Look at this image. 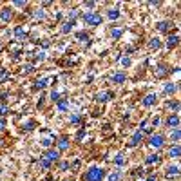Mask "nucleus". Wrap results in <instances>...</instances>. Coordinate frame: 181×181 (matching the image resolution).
Here are the masks:
<instances>
[{
  "label": "nucleus",
  "mask_w": 181,
  "mask_h": 181,
  "mask_svg": "<svg viewBox=\"0 0 181 181\" xmlns=\"http://www.w3.org/2000/svg\"><path fill=\"white\" fill-rule=\"evenodd\" d=\"M156 102H158L156 94H152V93H150V94H147L145 98H143V102H141V103H143V107H152V105H156Z\"/></svg>",
  "instance_id": "nucleus-7"
},
{
  "label": "nucleus",
  "mask_w": 181,
  "mask_h": 181,
  "mask_svg": "<svg viewBox=\"0 0 181 181\" xmlns=\"http://www.w3.org/2000/svg\"><path fill=\"white\" fill-rule=\"evenodd\" d=\"M69 169V161H62L60 163V170H67Z\"/></svg>",
  "instance_id": "nucleus-38"
},
{
  "label": "nucleus",
  "mask_w": 181,
  "mask_h": 181,
  "mask_svg": "<svg viewBox=\"0 0 181 181\" xmlns=\"http://www.w3.org/2000/svg\"><path fill=\"white\" fill-rule=\"evenodd\" d=\"M107 16H109L111 20H118V18H120V11H118L116 7H114V9H109L107 11Z\"/></svg>",
  "instance_id": "nucleus-16"
},
{
  "label": "nucleus",
  "mask_w": 181,
  "mask_h": 181,
  "mask_svg": "<svg viewBox=\"0 0 181 181\" xmlns=\"http://www.w3.org/2000/svg\"><path fill=\"white\" fill-rule=\"evenodd\" d=\"M76 38H78L80 42H87V40H89V34H87V33H78Z\"/></svg>",
  "instance_id": "nucleus-31"
},
{
  "label": "nucleus",
  "mask_w": 181,
  "mask_h": 181,
  "mask_svg": "<svg viewBox=\"0 0 181 181\" xmlns=\"http://www.w3.org/2000/svg\"><path fill=\"white\" fill-rule=\"evenodd\" d=\"M105 178V170L100 167H91L84 176V181H102Z\"/></svg>",
  "instance_id": "nucleus-1"
},
{
  "label": "nucleus",
  "mask_w": 181,
  "mask_h": 181,
  "mask_svg": "<svg viewBox=\"0 0 181 181\" xmlns=\"http://www.w3.org/2000/svg\"><path fill=\"white\" fill-rule=\"evenodd\" d=\"M125 80H127V75L121 73V71H120V73H114V75L111 76V82H112V84H123Z\"/></svg>",
  "instance_id": "nucleus-8"
},
{
  "label": "nucleus",
  "mask_w": 181,
  "mask_h": 181,
  "mask_svg": "<svg viewBox=\"0 0 181 181\" xmlns=\"http://www.w3.org/2000/svg\"><path fill=\"white\" fill-rule=\"evenodd\" d=\"M170 139L174 141V145H178V141H179V129H174V130H172Z\"/></svg>",
  "instance_id": "nucleus-25"
},
{
  "label": "nucleus",
  "mask_w": 181,
  "mask_h": 181,
  "mask_svg": "<svg viewBox=\"0 0 181 181\" xmlns=\"http://www.w3.org/2000/svg\"><path fill=\"white\" fill-rule=\"evenodd\" d=\"M82 18H84V22L87 25H100L102 24V16L98 13H85Z\"/></svg>",
  "instance_id": "nucleus-2"
},
{
  "label": "nucleus",
  "mask_w": 181,
  "mask_h": 181,
  "mask_svg": "<svg viewBox=\"0 0 181 181\" xmlns=\"http://www.w3.org/2000/svg\"><path fill=\"white\" fill-rule=\"evenodd\" d=\"M64 181H73V179H64Z\"/></svg>",
  "instance_id": "nucleus-48"
},
{
  "label": "nucleus",
  "mask_w": 181,
  "mask_h": 181,
  "mask_svg": "<svg viewBox=\"0 0 181 181\" xmlns=\"http://www.w3.org/2000/svg\"><path fill=\"white\" fill-rule=\"evenodd\" d=\"M0 18L4 22H9L11 18H13V11H11L9 7H4V9L0 11Z\"/></svg>",
  "instance_id": "nucleus-9"
},
{
  "label": "nucleus",
  "mask_w": 181,
  "mask_h": 181,
  "mask_svg": "<svg viewBox=\"0 0 181 181\" xmlns=\"http://www.w3.org/2000/svg\"><path fill=\"white\" fill-rule=\"evenodd\" d=\"M69 121H71V123H80V121H82V116H80V114H73Z\"/></svg>",
  "instance_id": "nucleus-32"
},
{
  "label": "nucleus",
  "mask_w": 181,
  "mask_h": 181,
  "mask_svg": "<svg viewBox=\"0 0 181 181\" xmlns=\"http://www.w3.org/2000/svg\"><path fill=\"white\" fill-rule=\"evenodd\" d=\"M43 58H45V53H38V56H36V60H40V62H42Z\"/></svg>",
  "instance_id": "nucleus-44"
},
{
  "label": "nucleus",
  "mask_w": 181,
  "mask_h": 181,
  "mask_svg": "<svg viewBox=\"0 0 181 181\" xmlns=\"http://www.w3.org/2000/svg\"><path fill=\"white\" fill-rule=\"evenodd\" d=\"M121 64L125 65V67H129V65H130V58H129V56H123V58H121Z\"/></svg>",
  "instance_id": "nucleus-36"
},
{
  "label": "nucleus",
  "mask_w": 181,
  "mask_h": 181,
  "mask_svg": "<svg viewBox=\"0 0 181 181\" xmlns=\"http://www.w3.org/2000/svg\"><path fill=\"white\" fill-rule=\"evenodd\" d=\"M152 125H154V127H158V125H160V118H158V116L152 118Z\"/></svg>",
  "instance_id": "nucleus-41"
},
{
  "label": "nucleus",
  "mask_w": 181,
  "mask_h": 181,
  "mask_svg": "<svg viewBox=\"0 0 181 181\" xmlns=\"http://www.w3.org/2000/svg\"><path fill=\"white\" fill-rule=\"evenodd\" d=\"M15 36H16V38H24V36H25V29H24L22 25L15 27Z\"/></svg>",
  "instance_id": "nucleus-23"
},
{
  "label": "nucleus",
  "mask_w": 181,
  "mask_h": 181,
  "mask_svg": "<svg viewBox=\"0 0 181 181\" xmlns=\"http://www.w3.org/2000/svg\"><path fill=\"white\" fill-rule=\"evenodd\" d=\"M111 98H114V93H111V91H103V93H98V94H96V102L105 103V102H109Z\"/></svg>",
  "instance_id": "nucleus-5"
},
{
  "label": "nucleus",
  "mask_w": 181,
  "mask_h": 181,
  "mask_svg": "<svg viewBox=\"0 0 181 181\" xmlns=\"http://www.w3.org/2000/svg\"><path fill=\"white\" fill-rule=\"evenodd\" d=\"M121 34H123V31H121V29H112V31H111V36H112L114 40H118Z\"/></svg>",
  "instance_id": "nucleus-29"
},
{
  "label": "nucleus",
  "mask_w": 181,
  "mask_h": 181,
  "mask_svg": "<svg viewBox=\"0 0 181 181\" xmlns=\"http://www.w3.org/2000/svg\"><path fill=\"white\" fill-rule=\"evenodd\" d=\"M0 49H2V42H0Z\"/></svg>",
  "instance_id": "nucleus-49"
},
{
  "label": "nucleus",
  "mask_w": 181,
  "mask_h": 181,
  "mask_svg": "<svg viewBox=\"0 0 181 181\" xmlns=\"http://www.w3.org/2000/svg\"><path fill=\"white\" fill-rule=\"evenodd\" d=\"M38 165H40V169H43V170H47V169H49V167H51L53 163H51V161H47V160H45V158H42Z\"/></svg>",
  "instance_id": "nucleus-27"
},
{
  "label": "nucleus",
  "mask_w": 181,
  "mask_h": 181,
  "mask_svg": "<svg viewBox=\"0 0 181 181\" xmlns=\"http://www.w3.org/2000/svg\"><path fill=\"white\" fill-rule=\"evenodd\" d=\"M114 163H116L118 167H120V165H123V163H125V158H123V154H118L116 158H114Z\"/></svg>",
  "instance_id": "nucleus-30"
},
{
  "label": "nucleus",
  "mask_w": 181,
  "mask_h": 181,
  "mask_svg": "<svg viewBox=\"0 0 181 181\" xmlns=\"http://www.w3.org/2000/svg\"><path fill=\"white\" fill-rule=\"evenodd\" d=\"M176 89H178L176 84H165V89L163 91H165V94H172V93H176Z\"/></svg>",
  "instance_id": "nucleus-19"
},
{
  "label": "nucleus",
  "mask_w": 181,
  "mask_h": 181,
  "mask_svg": "<svg viewBox=\"0 0 181 181\" xmlns=\"http://www.w3.org/2000/svg\"><path fill=\"white\" fill-rule=\"evenodd\" d=\"M85 6H87V7H94L96 4H94V2H85Z\"/></svg>",
  "instance_id": "nucleus-46"
},
{
  "label": "nucleus",
  "mask_w": 181,
  "mask_h": 181,
  "mask_svg": "<svg viewBox=\"0 0 181 181\" xmlns=\"http://www.w3.org/2000/svg\"><path fill=\"white\" fill-rule=\"evenodd\" d=\"M147 181H158V179H156V176H150V178H149Z\"/></svg>",
  "instance_id": "nucleus-47"
},
{
  "label": "nucleus",
  "mask_w": 181,
  "mask_h": 181,
  "mask_svg": "<svg viewBox=\"0 0 181 181\" xmlns=\"http://www.w3.org/2000/svg\"><path fill=\"white\" fill-rule=\"evenodd\" d=\"M24 71H25V73H31V71H33V65H31V64H27L25 67H24Z\"/></svg>",
  "instance_id": "nucleus-43"
},
{
  "label": "nucleus",
  "mask_w": 181,
  "mask_h": 181,
  "mask_svg": "<svg viewBox=\"0 0 181 181\" xmlns=\"http://www.w3.org/2000/svg\"><path fill=\"white\" fill-rule=\"evenodd\" d=\"M58 109H60L62 112H65V111L69 109V102H67V100H58Z\"/></svg>",
  "instance_id": "nucleus-24"
},
{
  "label": "nucleus",
  "mask_w": 181,
  "mask_h": 181,
  "mask_svg": "<svg viewBox=\"0 0 181 181\" xmlns=\"http://www.w3.org/2000/svg\"><path fill=\"white\" fill-rule=\"evenodd\" d=\"M160 160H161L160 154H152V156H149V158L145 160V163H147V165H154V163H160Z\"/></svg>",
  "instance_id": "nucleus-14"
},
{
  "label": "nucleus",
  "mask_w": 181,
  "mask_h": 181,
  "mask_svg": "<svg viewBox=\"0 0 181 181\" xmlns=\"http://www.w3.org/2000/svg\"><path fill=\"white\" fill-rule=\"evenodd\" d=\"M84 136H85V130H84V129H82V130H78V134H76V139H78V141H80V139L84 138Z\"/></svg>",
  "instance_id": "nucleus-39"
},
{
  "label": "nucleus",
  "mask_w": 181,
  "mask_h": 181,
  "mask_svg": "<svg viewBox=\"0 0 181 181\" xmlns=\"http://www.w3.org/2000/svg\"><path fill=\"white\" fill-rule=\"evenodd\" d=\"M4 129H6V121L0 118V130H4Z\"/></svg>",
  "instance_id": "nucleus-45"
},
{
  "label": "nucleus",
  "mask_w": 181,
  "mask_h": 181,
  "mask_svg": "<svg viewBox=\"0 0 181 181\" xmlns=\"http://www.w3.org/2000/svg\"><path fill=\"white\" fill-rule=\"evenodd\" d=\"M47 82H49L47 78H42V80H36V82H34V89H43V87L47 85Z\"/></svg>",
  "instance_id": "nucleus-22"
},
{
  "label": "nucleus",
  "mask_w": 181,
  "mask_h": 181,
  "mask_svg": "<svg viewBox=\"0 0 181 181\" xmlns=\"http://www.w3.org/2000/svg\"><path fill=\"white\" fill-rule=\"evenodd\" d=\"M169 156H170V158H176V160H178V158L181 156L179 145H172L170 149H169Z\"/></svg>",
  "instance_id": "nucleus-12"
},
{
  "label": "nucleus",
  "mask_w": 181,
  "mask_h": 181,
  "mask_svg": "<svg viewBox=\"0 0 181 181\" xmlns=\"http://www.w3.org/2000/svg\"><path fill=\"white\" fill-rule=\"evenodd\" d=\"M73 25H75V20H67L64 25H62V33H69L73 29Z\"/></svg>",
  "instance_id": "nucleus-20"
},
{
  "label": "nucleus",
  "mask_w": 181,
  "mask_h": 181,
  "mask_svg": "<svg viewBox=\"0 0 181 181\" xmlns=\"http://www.w3.org/2000/svg\"><path fill=\"white\" fill-rule=\"evenodd\" d=\"M43 16H45V13H43V9H38L36 13H34V18H40V20H42Z\"/></svg>",
  "instance_id": "nucleus-35"
},
{
  "label": "nucleus",
  "mask_w": 181,
  "mask_h": 181,
  "mask_svg": "<svg viewBox=\"0 0 181 181\" xmlns=\"http://www.w3.org/2000/svg\"><path fill=\"white\" fill-rule=\"evenodd\" d=\"M178 43H179V36H178V34H172V36H169V40H167V47H169V49L176 47Z\"/></svg>",
  "instance_id": "nucleus-11"
},
{
  "label": "nucleus",
  "mask_w": 181,
  "mask_h": 181,
  "mask_svg": "<svg viewBox=\"0 0 181 181\" xmlns=\"http://www.w3.org/2000/svg\"><path fill=\"white\" fill-rule=\"evenodd\" d=\"M13 4H15V6H18V7H24V6H25V2H24V0H15Z\"/></svg>",
  "instance_id": "nucleus-40"
},
{
  "label": "nucleus",
  "mask_w": 181,
  "mask_h": 181,
  "mask_svg": "<svg viewBox=\"0 0 181 181\" xmlns=\"http://www.w3.org/2000/svg\"><path fill=\"white\" fill-rule=\"evenodd\" d=\"M149 47H150V49H160V47H161V42L158 40V38H152V40L149 42Z\"/></svg>",
  "instance_id": "nucleus-26"
},
{
  "label": "nucleus",
  "mask_w": 181,
  "mask_h": 181,
  "mask_svg": "<svg viewBox=\"0 0 181 181\" xmlns=\"http://www.w3.org/2000/svg\"><path fill=\"white\" fill-rule=\"evenodd\" d=\"M51 100H53V102H58V100H60V94H58L56 91H53V93H51Z\"/></svg>",
  "instance_id": "nucleus-37"
},
{
  "label": "nucleus",
  "mask_w": 181,
  "mask_h": 181,
  "mask_svg": "<svg viewBox=\"0 0 181 181\" xmlns=\"http://www.w3.org/2000/svg\"><path fill=\"white\" fill-rule=\"evenodd\" d=\"M141 139H143V132H141V130H138V132H136V134L132 136V139H130V143H129V147H136V145H138V143L141 141Z\"/></svg>",
  "instance_id": "nucleus-10"
},
{
  "label": "nucleus",
  "mask_w": 181,
  "mask_h": 181,
  "mask_svg": "<svg viewBox=\"0 0 181 181\" xmlns=\"http://www.w3.org/2000/svg\"><path fill=\"white\" fill-rule=\"evenodd\" d=\"M170 22H160V24H158V25H156V27H158V29H160L161 33H167L169 31V29H170Z\"/></svg>",
  "instance_id": "nucleus-15"
},
{
  "label": "nucleus",
  "mask_w": 181,
  "mask_h": 181,
  "mask_svg": "<svg viewBox=\"0 0 181 181\" xmlns=\"http://www.w3.org/2000/svg\"><path fill=\"white\" fill-rule=\"evenodd\" d=\"M42 145H43V147H47V149H49V147H51V145H53V139H49V138L42 139Z\"/></svg>",
  "instance_id": "nucleus-34"
},
{
  "label": "nucleus",
  "mask_w": 181,
  "mask_h": 181,
  "mask_svg": "<svg viewBox=\"0 0 181 181\" xmlns=\"http://www.w3.org/2000/svg\"><path fill=\"white\" fill-rule=\"evenodd\" d=\"M6 112H7V107H6V105H2V107H0V116H4Z\"/></svg>",
  "instance_id": "nucleus-42"
},
{
  "label": "nucleus",
  "mask_w": 181,
  "mask_h": 181,
  "mask_svg": "<svg viewBox=\"0 0 181 181\" xmlns=\"http://www.w3.org/2000/svg\"><path fill=\"white\" fill-rule=\"evenodd\" d=\"M167 107H169V109H172L174 112H178V111H179V103H178V102H169V103H167Z\"/></svg>",
  "instance_id": "nucleus-28"
},
{
  "label": "nucleus",
  "mask_w": 181,
  "mask_h": 181,
  "mask_svg": "<svg viewBox=\"0 0 181 181\" xmlns=\"http://www.w3.org/2000/svg\"><path fill=\"white\" fill-rule=\"evenodd\" d=\"M149 143H150V147H154V149H161L165 145V136L163 134H152Z\"/></svg>",
  "instance_id": "nucleus-3"
},
{
  "label": "nucleus",
  "mask_w": 181,
  "mask_h": 181,
  "mask_svg": "<svg viewBox=\"0 0 181 181\" xmlns=\"http://www.w3.org/2000/svg\"><path fill=\"white\" fill-rule=\"evenodd\" d=\"M11 78V75L7 73V69H0V84H4V82H7Z\"/></svg>",
  "instance_id": "nucleus-18"
},
{
  "label": "nucleus",
  "mask_w": 181,
  "mask_h": 181,
  "mask_svg": "<svg viewBox=\"0 0 181 181\" xmlns=\"http://www.w3.org/2000/svg\"><path fill=\"white\" fill-rule=\"evenodd\" d=\"M165 123H167V127H172V129H179V116H178V114L174 112L172 116H169V118H167V121H165Z\"/></svg>",
  "instance_id": "nucleus-6"
},
{
  "label": "nucleus",
  "mask_w": 181,
  "mask_h": 181,
  "mask_svg": "<svg viewBox=\"0 0 181 181\" xmlns=\"http://www.w3.org/2000/svg\"><path fill=\"white\" fill-rule=\"evenodd\" d=\"M170 71L167 69V65H160L158 67V71H156V76H165V75H169Z\"/></svg>",
  "instance_id": "nucleus-21"
},
{
  "label": "nucleus",
  "mask_w": 181,
  "mask_h": 181,
  "mask_svg": "<svg viewBox=\"0 0 181 181\" xmlns=\"http://www.w3.org/2000/svg\"><path fill=\"white\" fill-rule=\"evenodd\" d=\"M120 179H121L120 172H114V174H111V176H109V181H120Z\"/></svg>",
  "instance_id": "nucleus-33"
},
{
  "label": "nucleus",
  "mask_w": 181,
  "mask_h": 181,
  "mask_svg": "<svg viewBox=\"0 0 181 181\" xmlns=\"http://www.w3.org/2000/svg\"><path fill=\"white\" fill-rule=\"evenodd\" d=\"M67 149H69V139L64 136V138L58 139V150H67Z\"/></svg>",
  "instance_id": "nucleus-13"
},
{
  "label": "nucleus",
  "mask_w": 181,
  "mask_h": 181,
  "mask_svg": "<svg viewBox=\"0 0 181 181\" xmlns=\"http://www.w3.org/2000/svg\"><path fill=\"white\" fill-rule=\"evenodd\" d=\"M178 174H179V167H178V165L167 167V176H178Z\"/></svg>",
  "instance_id": "nucleus-17"
},
{
  "label": "nucleus",
  "mask_w": 181,
  "mask_h": 181,
  "mask_svg": "<svg viewBox=\"0 0 181 181\" xmlns=\"http://www.w3.org/2000/svg\"><path fill=\"white\" fill-rule=\"evenodd\" d=\"M42 158H45L47 161H51V163H54V161H58V158H60V152L54 149H47L45 150V154H43Z\"/></svg>",
  "instance_id": "nucleus-4"
}]
</instances>
